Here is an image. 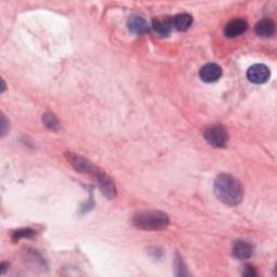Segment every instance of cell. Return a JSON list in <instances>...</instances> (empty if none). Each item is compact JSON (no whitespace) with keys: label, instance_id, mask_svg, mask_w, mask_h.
Listing matches in <instances>:
<instances>
[{"label":"cell","instance_id":"6da1fadb","mask_svg":"<svg viewBox=\"0 0 277 277\" xmlns=\"http://www.w3.org/2000/svg\"><path fill=\"white\" fill-rule=\"evenodd\" d=\"M214 194L223 204L237 206L244 197V188L236 178L231 175L221 174L214 180Z\"/></svg>","mask_w":277,"mask_h":277},{"label":"cell","instance_id":"7a4b0ae2","mask_svg":"<svg viewBox=\"0 0 277 277\" xmlns=\"http://www.w3.org/2000/svg\"><path fill=\"white\" fill-rule=\"evenodd\" d=\"M133 224L135 227L144 231H162L169 224L167 213L158 210L143 211L134 215Z\"/></svg>","mask_w":277,"mask_h":277},{"label":"cell","instance_id":"3957f363","mask_svg":"<svg viewBox=\"0 0 277 277\" xmlns=\"http://www.w3.org/2000/svg\"><path fill=\"white\" fill-rule=\"evenodd\" d=\"M204 137L209 144L213 147H217V149H223L229 142V133H227L226 129L221 125L208 127L204 132Z\"/></svg>","mask_w":277,"mask_h":277},{"label":"cell","instance_id":"277c9868","mask_svg":"<svg viewBox=\"0 0 277 277\" xmlns=\"http://www.w3.org/2000/svg\"><path fill=\"white\" fill-rule=\"evenodd\" d=\"M271 76V73L269 67L264 64H255L251 67H249V70L247 71V78L249 79V82L261 85L267 83Z\"/></svg>","mask_w":277,"mask_h":277},{"label":"cell","instance_id":"5b68a950","mask_svg":"<svg viewBox=\"0 0 277 277\" xmlns=\"http://www.w3.org/2000/svg\"><path fill=\"white\" fill-rule=\"evenodd\" d=\"M222 76V69L215 63H208L199 70V77L205 83L218 82Z\"/></svg>","mask_w":277,"mask_h":277},{"label":"cell","instance_id":"8992f818","mask_svg":"<svg viewBox=\"0 0 277 277\" xmlns=\"http://www.w3.org/2000/svg\"><path fill=\"white\" fill-rule=\"evenodd\" d=\"M248 28V24L243 18H233L226 24L224 28V34L229 38H235L243 35Z\"/></svg>","mask_w":277,"mask_h":277},{"label":"cell","instance_id":"52a82bcc","mask_svg":"<svg viewBox=\"0 0 277 277\" xmlns=\"http://www.w3.org/2000/svg\"><path fill=\"white\" fill-rule=\"evenodd\" d=\"M233 256L239 260H247L254 254V247L249 242L237 241L233 245Z\"/></svg>","mask_w":277,"mask_h":277},{"label":"cell","instance_id":"ba28073f","mask_svg":"<svg viewBox=\"0 0 277 277\" xmlns=\"http://www.w3.org/2000/svg\"><path fill=\"white\" fill-rule=\"evenodd\" d=\"M256 33L263 38H269L275 33V24L270 18H263L256 24Z\"/></svg>","mask_w":277,"mask_h":277},{"label":"cell","instance_id":"9c48e42d","mask_svg":"<svg viewBox=\"0 0 277 277\" xmlns=\"http://www.w3.org/2000/svg\"><path fill=\"white\" fill-rule=\"evenodd\" d=\"M128 28L131 33L141 35L145 33L147 29H149V25H147V22L144 20L142 16H131L128 21Z\"/></svg>","mask_w":277,"mask_h":277},{"label":"cell","instance_id":"30bf717a","mask_svg":"<svg viewBox=\"0 0 277 277\" xmlns=\"http://www.w3.org/2000/svg\"><path fill=\"white\" fill-rule=\"evenodd\" d=\"M193 23V17L188 13H181L175 16L174 18V25L177 29L184 32V30H187L190 25Z\"/></svg>","mask_w":277,"mask_h":277},{"label":"cell","instance_id":"8fae6325","mask_svg":"<svg viewBox=\"0 0 277 277\" xmlns=\"http://www.w3.org/2000/svg\"><path fill=\"white\" fill-rule=\"evenodd\" d=\"M153 28L157 34L161 36L167 37L171 33V24L168 21L164 20H154L153 21Z\"/></svg>","mask_w":277,"mask_h":277},{"label":"cell","instance_id":"7c38bea8","mask_svg":"<svg viewBox=\"0 0 277 277\" xmlns=\"http://www.w3.org/2000/svg\"><path fill=\"white\" fill-rule=\"evenodd\" d=\"M42 120H44V124L47 126V128L51 129V130H58L60 128L58 118L54 116V114L50 112H47L44 116H42Z\"/></svg>","mask_w":277,"mask_h":277},{"label":"cell","instance_id":"4fadbf2b","mask_svg":"<svg viewBox=\"0 0 277 277\" xmlns=\"http://www.w3.org/2000/svg\"><path fill=\"white\" fill-rule=\"evenodd\" d=\"M36 235V232L32 229H21L12 234V241L17 242L21 238H30Z\"/></svg>","mask_w":277,"mask_h":277},{"label":"cell","instance_id":"5bb4252c","mask_svg":"<svg viewBox=\"0 0 277 277\" xmlns=\"http://www.w3.org/2000/svg\"><path fill=\"white\" fill-rule=\"evenodd\" d=\"M244 275L245 276H256L257 275L256 269L251 266H246L245 271H244Z\"/></svg>","mask_w":277,"mask_h":277},{"label":"cell","instance_id":"9a60e30c","mask_svg":"<svg viewBox=\"0 0 277 277\" xmlns=\"http://www.w3.org/2000/svg\"><path fill=\"white\" fill-rule=\"evenodd\" d=\"M1 124H2V128H1V135L3 137V135L5 134V132L8 131V128L7 126H5V124H7V119H5V117L3 114H1Z\"/></svg>","mask_w":277,"mask_h":277}]
</instances>
